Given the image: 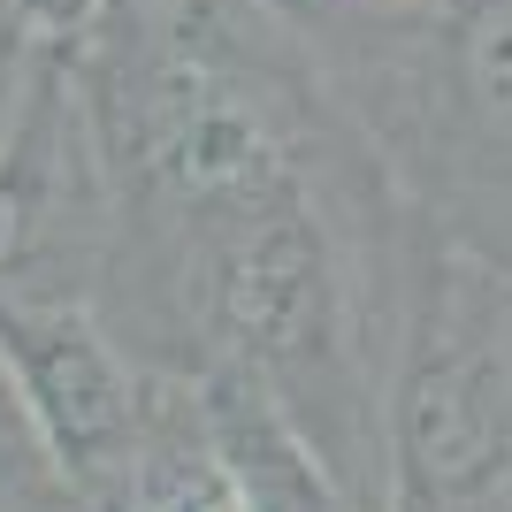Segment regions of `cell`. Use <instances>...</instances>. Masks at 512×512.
Listing matches in <instances>:
<instances>
[{
    "label": "cell",
    "mask_w": 512,
    "mask_h": 512,
    "mask_svg": "<svg viewBox=\"0 0 512 512\" xmlns=\"http://www.w3.org/2000/svg\"><path fill=\"white\" fill-rule=\"evenodd\" d=\"M123 0H8V23H16V46L31 62H62L77 69L92 46L107 39Z\"/></svg>",
    "instance_id": "5b68a950"
},
{
    "label": "cell",
    "mask_w": 512,
    "mask_h": 512,
    "mask_svg": "<svg viewBox=\"0 0 512 512\" xmlns=\"http://www.w3.org/2000/svg\"><path fill=\"white\" fill-rule=\"evenodd\" d=\"M383 512H512V260L444 230L390 375Z\"/></svg>",
    "instance_id": "6da1fadb"
},
{
    "label": "cell",
    "mask_w": 512,
    "mask_h": 512,
    "mask_svg": "<svg viewBox=\"0 0 512 512\" xmlns=\"http://www.w3.org/2000/svg\"><path fill=\"white\" fill-rule=\"evenodd\" d=\"M85 512H276V505L237 474V459L222 451L192 375H184V383H176V406L153 428V444L138 451Z\"/></svg>",
    "instance_id": "277c9868"
},
{
    "label": "cell",
    "mask_w": 512,
    "mask_h": 512,
    "mask_svg": "<svg viewBox=\"0 0 512 512\" xmlns=\"http://www.w3.org/2000/svg\"><path fill=\"white\" fill-rule=\"evenodd\" d=\"M0 383L23 413L39 459L54 467L77 512L153 444L176 406L169 367H153L92 299H16L0 291Z\"/></svg>",
    "instance_id": "7a4b0ae2"
},
{
    "label": "cell",
    "mask_w": 512,
    "mask_h": 512,
    "mask_svg": "<svg viewBox=\"0 0 512 512\" xmlns=\"http://www.w3.org/2000/svg\"><path fill=\"white\" fill-rule=\"evenodd\" d=\"M16 85H23V46H16V23H8V0H0V123H8Z\"/></svg>",
    "instance_id": "52a82bcc"
},
{
    "label": "cell",
    "mask_w": 512,
    "mask_h": 512,
    "mask_svg": "<svg viewBox=\"0 0 512 512\" xmlns=\"http://www.w3.org/2000/svg\"><path fill=\"white\" fill-rule=\"evenodd\" d=\"M115 199L77 69L31 62L0 123V291L100 299Z\"/></svg>",
    "instance_id": "3957f363"
},
{
    "label": "cell",
    "mask_w": 512,
    "mask_h": 512,
    "mask_svg": "<svg viewBox=\"0 0 512 512\" xmlns=\"http://www.w3.org/2000/svg\"><path fill=\"white\" fill-rule=\"evenodd\" d=\"M0 512H77V497L54 482V467L39 459L23 413L8 406V383H0Z\"/></svg>",
    "instance_id": "8992f818"
}]
</instances>
